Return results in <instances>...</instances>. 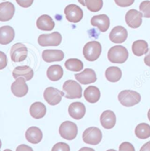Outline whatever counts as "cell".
<instances>
[{
  "instance_id": "cell-4",
  "label": "cell",
  "mask_w": 150,
  "mask_h": 151,
  "mask_svg": "<svg viewBox=\"0 0 150 151\" xmlns=\"http://www.w3.org/2000/svg\"><path fill=\"white\" fill-rule=\"evenodd\" d=\"M63 91L65 95L64 97L70 99H80L82 97V88L81 85L76 81L68 80L65 81L62 86Z\"/></svg>"
},
{
  "instance_id": "cell-44",
  "label": "cell",
  "mask_w": 150,
  "mask_h": 151,
  "mask_svg": "<svg viewBox=\"0 0 150 151\" xmlns=\"http://www.w3.org/2000/svg\"><path fill=\"white\" fill-rule=\"evenodd\" d=\"M107 151H117V150H114V149H109V150H108Z\"/></svg>"
},
{
  "instance_id": "cell-1",
  "label": "cell",
  "mask_w": 150,
  "mask_h": 151,
  "mask_svg": "<svg viewBox=\"0 0 150 151\" xmlns=\"http://www.w3.org/2000/svg\"><path fill=\"white\" fill-rule=\"evenodd\" d=\"M128 53L126 47L122 45H116L111 47L108 52V59L111 63L123 64L128 60Z\"/></svg>"
},
{
  "instance_id": "cell-15",
  "label": "cell",
  "mask_w": 150,
  "mask_h": 151,
  "mask_svg": "<svg viewBox=\"0 0 150 151\" xmlns=\"http://www.w3.org/2000/svg\"><path fill=\"white\" fill-rule=\"evenodd\" d=\"M15 13V6L10 1L1 2L0 4V21L4 22L13 18Z\"/></svg>"
},
{
  "instance_id": "cell-30",
  "label": "cell",
  "mask_w": 150,
  "mask_h": 151,
  "mask_svg": "<svg viewBox=\"0 0 150 151\" xmlns=\"http://www.w3.org/2000/svg\"><path fill=\"white\" fill-rule=\"evenodd\" d=\"M65 68L72 72H81L83 68V64L80 59L78 58H69L64 63Z\"/></svg>"
},
{
  "instance_id": "cell-31",
  "label": "cell",
  "mask_w": 150,
  "mask_h": 151,
  "mask_svg": "<svg viewBox=\"0 0 150 151\" xmlns=\"http://www.w3.org/2000/svg\"><path fill=\"white\" fill-rule=\"evenodd\" d=\"M86 7L91 12L100 11L103 6V0H85Z\"/></svg>"
},
{
  "instance_id": "cell-34",
  "label": "cell",
  "mask_w": 150,
  "mask_h": 151,
  "mask_svg": "<svg viewBox=\"0 0 150 151\" xmlns=\"http://www.w3.org/2000/svg\"><path fill=\"white\" fill-rule=\"evenodd\" d=\"M119 151H136L135 147H133L131 143L128 142H122L120 145L119 147Z\"/></svg>"
},
{
  "instance_id": "cell-9",
  "label": "cell",
  "mask_w": 150,
  "mask_h": 151,
  "mask_svg": "<svg viewBox=\"0 0 150 151\" xmlns=\"http://www.w3.org/2000/svg\"><path fill=\"white\" fill-rule=\"evenodd\" d=\"M66 19L71 23H78L81 21L83 16V10L76 4H69L64 8Z\"/></svg>"
},
{
  "instance_id": "cell-37",
  "label": "cell",
  "mask_w": 150,
  "mask_h": 151,
  "mask_svg": "<svg viewBox=\"0 0 150 151\" xmlns=\"http://www.w3.org/2000/svg\"><path fill=\"white\" fill-rule=\"evenodd\" d=\"M0 69L5 68L7 64V58L3 52H0Z\"/></svg>"
},
{
  "instance_id": "cell-25",
  "label": "cell",
  "mask_w": 150,
  "mask_h": 151,
  "mask_svg": "<svg viewBox=\"0 0 150 151\" xmlns=\"http://www.w3.org/2000/svg\"><path fill=\"white\" fill-rule=\"evenodd\" d=\"M83 96H84L85 99L89 103H94L97 102L100 100V91L99 88L96 86H88L84 91L83 93Z\"/></svg>"
},
{
  "instance_id": "cell-32",
  "label": "cell",
  "mask_w": 150,
  "mask_h": 151,
  "mask_svg": "<svg viewBox=\"0 0 150 151\" xmlns=\"http://www.w3.org/2000/svg\"><path fill=\"white\" fill-rule=\"evenodd\" d=\"M139 10L143 14V17L146 18H150V1L146 0L142 1L139 5Z\"/></svg>"
},
{
  "instance_id": "cell-43",
  "label": "cell",
  "mask_w": 150,
  "mask_h": 151,
  "mask_svg": "<svg viewBox=\"0 0 150 151\" xmlns=\"http://www.w3.org/2000/svg\"><path fill=\"white\" fill-rule=\"evenodd\" d=\"M147 116H148V118H149V121H150V109L149 110V111H148Z\"/></svg>"
},
{
  "instance_id": "cell-10",
  "label": "cell",
  "mask_w": 150,
  "mask_h": 151,
  "mask_svg": "<svg viewBox=\"0 0 150 151\" xmlns=\"http://www.w3.org/2000/svg\"><path fill=\"white\" fill-rule=\"evenodd\" d=\"M28 49L21 42L13 45L10 50V57L13 62H21L27 58Z\"/></svg>"
},
{
  "instance_id": "cell-20",
  "label": "cell",
  "mask_w": 150,
  "mask_h": 151,
  "mask_svg": "<svg viewBox=\"0 0 150 151\" xmlns=\"http://www.w3.org/2000/svg\"><path fill=\"white\" fill-rule=\"evenodd\" d=\"M36 25L40 30L50 32L55 27V23L50 15H42L37 20Z\"/></svg>"
},
{
  "instance_id": "cell-22",
  "label": "cell",
  "mask_w": 150,
  "mask_h": 151,
  "mask_svg": "<svg viewBox=\"0 0 150 151\" xmlns=\"http://www.w3.org/2000/svg\"><path fill=\"white\" fill-rule=\"evenodd\" d=\"M25 137L29 142L32 144H38L43 139V132L38 127L32 126L27 130Z\"/></svg>"
},
{
  "instance_id": "cell-3",
  "label": "cell",
  "mask_w": 150,
  "mask_h": 151,
  "mask_svg": "<svg viewBox=\"0 0 150 151\" xmlns=\"http://www.w3.org/2000/svg\"><path fill=\"white\" fill-rule=\"evenodd\" d=\"M102 52V46L99 42L91 41L86 43L83 49V55L89 61H95L100 57Z\"/></svg>"
},
{
  "instance_id": "cell-35",
  "label": "cell",
  "mask_w": 150,
  "mask_h": 151,
  "mask_svg": "<svg viewBox=\"0 0 150 151\" xmlns=\"http://www.w3.org/2000/svg\"><path fill=\"white\" fill-rule=\"evenodd\" d=\"M116 4L121 7H130L134 3L135 0H114Z\"/></svg>"
},
{
  "instance_id": "cell-12",
  "label": "cell",
  "mask_w": 150,
  "mask_h": 151,
  "mask_svg": "<svg viewBox=\"0 0 150 151\" xmlns=\"http://www.w3.org/2000/svg\"><path fill=\"white\" fill-rule=\"evenodd\" d=\"M128 33L127 29L122 26L115 27L109 34V39L113 43L120 44L127 40Z\"/></svg>"
},
{
  "instance_id": "cell-33",
  "label": "cell",
  "mask_w": 150,
  "mask_h": 151,
  "mask_svg": "<svg viewBox=\"0 0 150 151\" xmlns=\"http://www.w3.org/2000/svg\"><path fill=\"white\" fill-rule=\"evenodd\" d=\"M51 151H70V148L67 143L58 142L53 146Z\"/></svg>"
},
{
  "instance_id": "cell-16",
  "label": "cell",
  "mask_w": 150,
  "mask_h": 151,
  "mask_svg": "<svg viewBox=\"0 0 150 151\" xmlns=\"http://www.w3.org/2000/svg\"><path fill=\"white\" fill-rule=\"evenodd\" d=\"M91 24L98 28L101 32H106L110 27V19L106 14L95 15L91 19Z\"/></svg>"
},
{
  "instance_id": "cell-40",
  "label": "cell",
  "mask_w": 150,
  "mask_h": 151,
  "mask_svg": "<svg viewBox=\"0 0 150 151\" xmlns=\"http://www.w3.org/2000/svg\"><path fill=\"white\" fill-rule=\"evenodd\" d=\"M144 63L146 66L148 67H150V49H149V52L147 55L145 56L144 58Z\"/></svg>"
},
{
  "instance_id": "cell-38",
  "label": "cell",
  "mask_w": 150,
  "mask_h": 151,
  "mask_svg": "<svg viewBox=\"0 0 150 151\" xmlns=\"http://www.w3.org/2000/svg\"><path fill=\"white\" fill-rule=\"evenodd\" d=\"M16 151H33L32 148L27 145H20L16 148Z\"/></svg>"
},
{
  "instance_id": "cell-42",
  "label": "cell",
  "mask_w": 150,
  "mask_h": 151,
  "mask_svg": "<svg viewBox=\"0 0 150 151\" xmlns=\"http://www.w3.org/2000/svg\"><path fill=\"white\" fill-rule=\"evenodd\" d=\"M78 1L80 4H82V6H86V4H85V0H78Z\"/></svg>"
},
{
  "instance_id": "cell-6",
  "label": "cell",
  "mask_w": 150,
  "mask_h": 151,
  "mask_svg": "<svg viewBox=\"0 0 150 151\" xmlns=\"http://www.w3.org/2000/svg\"><path fill=\"white\" fill-rule=\"evenodd\" d=\"M60 136L67 140H72L78 134V126L71 121H67L60 125L59 129Z\"/></svg>"
},
{
  "instance_id": "cell-26",
  "label": "cell",
  "mask_w": 150,
  "mask_h": 151,
  "mask_svg": "<svg viewBox=\"0 0 150 151\" xmlns=\"http://www.w3.org/2000/svg\"><path fill=\"white\" fill-rule=\"evenodd\" d=\"M63 74H64V72H63L62 67L57 64L50 66L46 72L48 78L51 81H59L62 78Z\"/></svg>"
},
{
  "instance_id": "cell-27",
  "label": "cell",
  "mask_w": 150,
  "mask_h": 151,
  "mask_svg": "<svg viewBox=\"0 0 150 151\" xmlns=\"http://www.w3.org/2000/svg\"><path fill=\"white\" fill-rule=\"evenodd\" d=\"M132 51L133 54L136 56H141V55L146 54L149 51L148 43L143 40L135 41L133 43Z\"/></svg>"
},
{
  "instance_id": "cell-5",
  "label": "cell",
  "mask_w": 150,
  "mask_h": 151,
  "mask_svg": "<svg viewBox=\"0 0 150 151\" xmlns=\"http://www.w3.org/2000/svg\"><path fill=\"white\" fill-rule=\"evenodd\" d=\"M103 134L97 127H89L83 132L82 138L85 143L92 145H97L101 142Z\"/></svg>"
},
{
  "instance_id": "cell-14",
  "label": "cell",
  "mask_w": 150,
  "mask_h": 151,
  "mask_svg": "<svg viewBox=\"0 0 150 151\" xmlns=\"http://www.w3.org/2000/svg\"><path fill=\"white\" fill-rule=\"evenodd\" d=\"M75 78L81 84L87 85L95 83L97 81V75L92 69L86 68L83 72L75 74Z\"/></svg>"
},
{
  "instance_id": "cell-8",
  "label": "cell",
  "mask_w": 150,
  "mask_h": 151,
  "mask_svg": "<svg viewBox=\"0 0 150 151\" xmlns=\"http://www.w3.org/2000/svg\"><path fill=\"white\" fill-rule=\"evenodd\" d=\"M65 93L64 91L58 90L54 87H48L45 90L43 96L45 100L51 106L57 105L61 101L62 96H64Z\"/></svg>"
},
{
  "instance_id": "cell-7",
  "label": "cell",
  "mask_w": 150,
  "mask_h": 151,
  "mask_svg": "<svg viewBox=\"0 0 150 151\" xmlns=\"http://www.w3.org/2000/svg\"><path fill=\"white\" fill-rule=\"evenodd\" d=\"M61 34L58 32H54L53 33L43 34L40 35L38 37V43L42 47H46V46H59L62 42Z\"/></svg>"
},
{
  "instance_id": "cell-36",
  "label": "cell",
  "mask_w": 150,
  "mask_h": 151,
  "mask_svg": "<svg viewBox=\"0 0 150 151\" xmlns=\"http://www.w3.org/2000/svg\"><path fill=\"white\" fill-rule=\"evenodd\" d=\"M15 1L20 7H24V8H28L30 6H32L34 0H15Z\"/></svg>"
},
{
  "instance_id": "cell-19",
  "label": "cell",
  "mask_w": 150,
  "mask_h": 151,
  "mask_svg": "<svg viewBox=\"0 0 150 151\" xmlns=\"http://www.w3.org/2000/svg\"><path fill=\"white\" fill-rule=\"evenodd\" d=\"M33 76V69L27 65L15 67L13 71V77L15 80L18 78H24L27 81H29L32 79Z\"/></svg>"
},
{
  "instance_id": "cell-24",
  "label": "cell",
  "mask_w": 150,
  "mask_h": 151,
  "mask_svg": "<svg viewBox=\"0 0 150 151\" xmlns=\"http://www.w3.org/2000/svg\"><path fill=\"white\" fill-rule=\"evenodd\" d=\"M29 113L35 119H41L46 114V106L40 101L33 103L29 108Z\"/></svg>"
},
{
  "instance_id": "cell-39",
  "label": "cell",
  "mask_w": 150,
  "mask_h": 151,
  "mask_svg": "<svg viewBox=\"0 0 150 151\" xmlns=\"http://www.w3.org/2000/svg\"><path fill=\"white\" fill-rule=\"evenodd\" d=\"M140 151H150V141L145 143L141 147Z\"/></svg>"
},
{
  "instance_id": "cell-23",
  "label": "cell",
  "mask_w": 150,
  "mask_h": 151,
  "mask_svg": "<svg viewBox=\"0 0 150 151\" xmlns=\"http://www.w3.org/2000/svg\"><path fill=\"white\" fill-rule=\"evenodd\" d=\"M15 37V31L10 26H3L0 28V44L7 45Z\"/></svg>"
},
{
  "instance_id": "cell-41",
  "label": "cell",
  "mask_w": 150,
  "mask_h": 151,
  "mask_svg": "<svg viewBox=\"0 0 150 151\" xmlns=\"http://www.w3.org/2000/svg\"><path fill=\"white\" fill-rule=\"evenodd\" d=\"M78 151H95L93 148H91V147H83L82 148L80 149Z\"/></svg>"
},
{
  "instance_id": "cell-13",
  "label": "cell",
  "mask_w": 150,
  "mask_h": 151,
  "mask_svg": "<svg viewBox=\"0 0 150 151\" xmlns=\"http://www.w3.org/2000/svg\"><path fill=\"white\" fill-rule=\"evenodd\" d=\"M24 78H18L11 85V91L16 97H24L27 94L29 88Z\"/></svg>"
},
{
  "instance_id": "cell-29",
  "label": "cell",
  "mask_w": 150,
  "mask_h": 151,
  "mask_svg": "<svg viewBox=\"0 0 150 151\" xmlns=\"http://www.w3.org/2000/svg\"><path fill=\"white\" fill-rule=\"evenodd\" d=\"M135 134L141 139H146L150 137V126L145 123L138 124L136 127Z\"/></svg>"
},
{
  "instance_id": "cell-2",
  "label": "cell",
  "mask_w": 150,
  "mask_h": 151,
  "mask_svg": "<svg viewBox=\"0 0 150 151\" xmlns=\"http://www.w3.org/2000/svg\"><path fill=\"white\" fill-rule=\"evenodd\" d=\"M118 99L122 105L130 107L138 104L141 100V96L135 91L125 90L119 93Z\"/></svg>"
},
{
  "instance_id": "cell-17",
  "label": "cell",
  "mask_w": 150,
  "mask_h": 151,
  "mask_svg": "<svg viewBox=\"0 0 150 151\" xmlns=\"http://www.w3.org/2000/svg\"><path fill=\"white\" fill-rule=\"evenodd\" d=\"M68 113L73 119L81 120L86 113V107L82 102H72L69 105Z\"/></svg>"
},
{
  "instance_id": "cell-21",
  "label": "cell",
  "mask_w": 150,
  "mask_h": 151,
  "mask_svg": "<svg viewBox=\"0 0 150 151\" xmlns=\"http://www.w3.org/2000/svg\"><path fill=\"white\" fill-rule=\"evenodd\" d=\"M43 61L47 63L62 61L64 54L61 50H45L42 53Z\"/></svg>"
},
{
  "instance_id": "cell-28",
  "label": "cell",
  "mask_w": 150,
  "mask_h": 151,
  "mask_svg": "<svg viewBox=\"0 0 150 151\" xmlns=\"http://www.w3.org/2000/svg\"><path fill=\"white\" fill-rule=\"evenodd\" d=\"M106 78L111 83H117L120 81L122 76V72L120 68L117 67H110L105 72Z\"/></svg>"
},
{
  "instance_id": "cell-11",
  "label": "cell",
  "mask_w": 150,
  "mask_h": 151,
  "mask_svg": "<svg viewBox=\"0 0 150 151\" xmlns=\"http://www.w3.org/2000/svg\"><path fill=\"white\" fill-rule=\"evenodd\" d=\"M143 14L135 9H131L125 15V21L128 27L133 29H137L142 24Z\"/></svg>"
},
{
  "instance_id": "cell-18",
  "label": "cell",
  "mask_w": 150,
  "mask_h": 151,
  "mask_svg": "<svg viewBox=\"0 0 150 151\" xmlns=\"http://www.w3.org/2000/svg\"><path fill=\"white\" fill-rule=\"evenodd\" d=\"M117 122L116 115L113 111L106 110L100 115V124L106 129H111Z\"/></svg>"
},
{
  "instance_id": "cell-45",
  "label": "cell",
  "mask_w": 150,
  "mask_h": 151,
  "mask_svg": "<svg viewBox=\"0 0 150 151\" xmlns=\"http://www.w3.org/2000/svg\"><path fill=\"white\" fill-rule=\"evenodd\" d=\"M4 151H12V150H10V149H5Z\"/></svg>"
}]
</instances>
